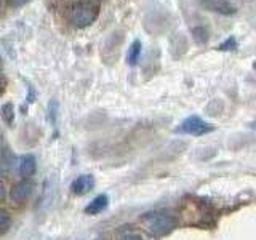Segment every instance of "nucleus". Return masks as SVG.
<instances>
[{
    "instance_id": "f257e3e1",
    "label": "nucleus",
    "mask_w": 256,
    "mask_h": 240,
    "mask_svg": "<svg viewBox=\"0 0 256 240\" xmlns=\"http://www.w3.org/2000/svg\"><path fill=\"white\" fill-rule=\"evenodd\" d=\"M100 6L93 2H78L70 8L69 21L77 29H85L98 20Z\"/></svg>"
},
{
    "instance_id": "f03ea898",
    "label": "nucleus",
    "mask_w": 256,
    "mask_h": 240,
    "mask_svg": "<svg viewBox=\"0 0 256 240\" xmlns=\"http://www.w3.org/2000/svg\"><path fill=\"white\" fill-rule=\"evenodd\" d=\"M144 224H146L148 230L154 236H165L168 232H172L176 226V220L172 214L166 213H148L144 216Z\"/></svg>"
},
{
    "instance_id": "7ed1b4c3",
    "label": "nucleus",
    "mask_w": 256,
    "mask_h": 240,
    "mask_svg": "<svg viewBox=\"0 0 256 240\" xmlns=\"http://www.w3.org/2000/svg\"><path fill=\"white\" fill-rule=\"evenodd\" d=\"M214 130V126L212 124L205 122L198 116H190L188 118L182 120V124L180 125L178 132L180 133H186V134H192V136H202Z\"/></svg>"
},
{
    "instance_id": "20e7f679",
    "label": "nucleus",
    "mask_w": 256,
    "mask_h": 240,
    "mask_svg": "<svg viewBox=\"0 0 256 240\" xmlns=\"http://www.w3.org/2000/svg\"><path fill=\"white\" fill-rule=\"evenodd\" d=\"M34 192V182L29 180H22L16 182L10 190V197L16 204H24Z\"/></svg>"
},
{
    "instance_id": "39448f33",
    "label": "nucleus",
    "mask_w": 256,
    "mask_h": 240,
    "mask_svg": "<svg viewBox=\"0 0 256 240\" xmlns=\"http://www.w3.org/2000/svg\"><path fill=\"white\" fill-rule=\"evenodd\" d=\"M205 10H210L213 13H218L222 16H230L236 13V6L232 5L229 0H200Z\"/></svg>"
},
{
    "instance_id": "423d86ee",
    "label": "nucleus",
    "mask_w": 256,
    "mask_h": 240,
    "mask_svg": "<svg viewBox=\"0 0 256 240\" xmlns=\"http://www.w3.org/2000/svg\"><path fill=\"white\" fill-rule=\"evenodd\" d=\"M94 186V180H93V176L92 174H82V176H78L77 180H74V182H72V192L77 196H84L86 194V192H90Z\"/></svg>"
},
{
    "instance_id": "0eeeda50",
    "label": "nucleus",
    "mask_w": 256,
    "mask_h": 240,
    "mask_svg": "<svg viewBox=\"0 0 256 240\" xmlns=\"http://www.w3.org/2000/svg\"><path fill=\"white\" fill-rule=\"evenodd\" d=\"M36 168H37V160H36L34 156L28 154V156L21 157V160H20V174L22 176L24 180H28L29 176L34 174Z\"/></svg>"
},
{
    "instance_id": "6e6552de",
    "label": "nucleus",
    "mask_w": 256,
    "mask_h": 240,
    "mask_svg": "<svg viewBox=\"0 0 256 240\" xmlns=\"http://www.w3.org/2000/svg\"><path fill=\"white\" fill-rule=\"evenodd\" d=\"M108 204H109L108 196L101 194L98 197H94L92 202L85 206V213H88V214H98V213H101L104 208L108 206Z\"/></svg>"
},
{
    "instance_id": "1a4fd4ad",
    "label": "nucleus",
    "mask_w": 256,
    "mask_h": 240,
    "mask_svg": "<svg viewBox=\"0 0 256 240\" xmlns=\"http://www.w3.org/2000/svg\"><path fill=\"white\" fill-rule=\"evenodd\" d=\"M141 52H142V44L141 40H133L128 46V52H126V62L130 64V66H136L140 61V56H141Z\"/></svg>"
},
{
    "instance_id": "9d476101",
    "label": "nucleus",
    "mask_w": 256,
    "mask_h": 240,
    "mask_svg": "<svg viewBox=\"0 0 256 240\" xmlns=\"http://www.w3.org/2000/svg\"><path fill=\"white\" fill-rule=\"evenodd\" d=\"M192 38H194L198 45L206 44L208 38H210V32H208V28L204 26V24H197V26H194V28H192Z\"/></svg>"
},
{
    "instance_id": "9b49d317",
    "label": "nucleus",
    "mask_w": 256,
    "mask_h": 240,
    "mask_svg": "<svg viewBox=\"0 0 256 240\" xmlns=\"http://www.w3.org/2000/svg\"><path fill=\"white\" fill-rule=\"evenodd\" d=\"M2 118L6 125H12L14 120V108L13 102H5L2 106Z\"/></svg>"
},
{
    "instance_id": "f8f14e48",
    "label": "nucleus",
    "mask_w": 256,
    "mask_h": 240,
    "mask_svg": "<svg viewBox=\"0 0 256 240\" xmlns=\"http://www.w3.org/2000/svg\"><path fill=\"white\" fill-rule=\"evenodd\" d=\"M237 46H238V44H237V38L234 37V36H229L224 42H221L220 45H218V50L220 52H236L237 50Z\"/></svg>"
},
{
    "instance_id": "ddd939ff",
    "label": "nucleus",
    "mask_w": 256,
    "mask_h": 240,
    "mask_svg": "<svg viewBox=\"0 0 256 240\" xmlns=\"http://www.w3.org/2000/svg\"><path fill=\"white\" fill-rule=\"evenodd\" d=\"M14 162V157L8 152V149L5 148L4 152H2V166H4V172H6L8 168H10Z\"/></svg>"
},
{
    "instance_id": "4468645a",
    "label": "nucleus",
    "mask_w": 256,
    "mask_h": 240,
    "mask_svg": "<svg viewBox=\"0 0 256 240\" xmlns=\"http://www.w3.org/2000/svg\"><path fill=\"white\" fill-rule=\"evenodd\" d=\"M0 228H2V234H5L8 228H10V220H8L6 213H2V216H0Z\"/></svg>"
},
{
    "instance_id": "2eb2a0df",
    "label": "nucleus",
    "mask_w": 256,
    "mask_h": 240,
    "mask_svg": "<svg viewBox=\"0 0 256 240\" xmlns=\"http://www.w3.org/2000/svg\"><path fill=\"white\" fill-rule=\"evenodd\" d=\"M8 2H10V5H12L13 8H20V6H22V5L29 4L30 0H8Z\"/></svg>"
},
{
    "instance_id": "dca6fc26",
    "label": "nucleus",
    "mask_w": 256,
    "mask_h": 240,
    "mask_svg": "<svg viewBox=\"0 0 256 240\" xmlns=\"http://www.w3.org/2000/svg\"><path fill=\"white\" fill-rule=\"evenodd\" d=\"M122 240H142L140 236H136V234H126L122 237Z\"/></svg>"
},
{
    "instance_id": "f3484780",
    "label": "nucleus",
    "mask_w": 256,
    "mask_h": 240,
    "mask_svg": "<svg viewBox=\"0 0 256 240\" xmlns=\"http://www.w3.org/2000/svg\"><path fill=\"white\" fill-rule=\"evenodd\" d=\"M254 69H256V62H254Z\"/></svg>"
}]
</instances>
